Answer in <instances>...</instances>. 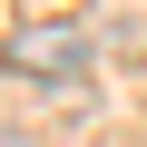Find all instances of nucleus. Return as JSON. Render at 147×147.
Listing matches in <instances>:
<instances>
[{
    "mask_svg": "<svg viewBox=\"0 0 147 147\" xmlns=\"http://www.w3.org/2000/svg\"><path fill=\"white\" fill-rule=\"evenodd\" d=\"M10 59L39 69V79H69V69H88V30L79 20H20L10 30Z\"/></svg>",
    "mask_w": 147,
    "mask_h": 147,
    "instance_id": "nucleus-1",
    "label": "nucleus"
}]
</instances>
